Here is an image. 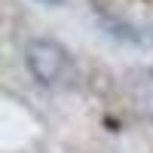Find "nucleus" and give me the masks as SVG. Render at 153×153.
Listing matches in <instances>:
<instances>
[{
    "mask_svg": "<svg viewBox=\"0 0 153 153\" xmlns=\"http://www.w3.org/2000/svg\"><path fill=\"white\" fill-rule=\"evenodd\" d=\"M25 61H28L34 80L43 86H58L71 74V55L55 40H31L25 49Z\"/></svg>",
    "mask_w": 153,
    "mask_h": 153,
    "instance_id": "obj_1",
    "label": "nucleus"
}]
</instances>
